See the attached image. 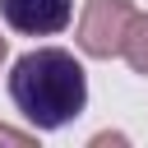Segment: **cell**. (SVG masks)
I'll use <instances>...</instances> for the list:
<instances>
[{"label":"cell","instance_id":"obj_4","mask_svg":"<svg viewBox=\"0 0 148 148\" xmlns=\"http://www.w3.org/2000/svg\"><path fill=\"white\" fill-rule=\"evenodd\" d=\"M120 56H125V65H130L134 74L148 79V14L134 9L130 28H125V42H120Z\"/></svg>","mask_w":148,"mask_h":148},{"label":"cell","instance_id":"obj_2","mask_svg":"<svg viewBox=\"0 0 148 148\" xmlns=\"http://www.w3.org/2000/svg\"><path fill=\"white\" fill-rule=\"evenodd\" d=\"M130 18H134V5L130 0H88L83 14H79V51L92 56V60L120 56V42H125Z\"/></svg>","mask_w":148,"mask_h":148},{"label":"cell","instance_id":"obj_6","mask_svg":"<svg viewBox=\"0 0 148 148\" xmlns=\"http://www.w3.org/2000/svg\"><path fill=\"white\" fill-rule=\"evenodd\" d=\"M5 56H9V42H5V37H0V65H5Z\"/></svg>","mask_w":148,"mask_h":148},{"label":"cell","instance_id":"obj_1","mask_svg":"<svg viewBox=\"0 0 148 148\" xmlns=\"http://www.w3.org/2000/svg\"><path fill=\"white\" fill-rule=\"evenodd\" d=\"M9 102L32 130H65L88 106V74L65 46L23 51L9 69Z\"/></svg>","mask_w":148,"mask_h":148},{"label":"cell","instance_id":"obj_5","mask_svg":"<svg viewBox=\"0 0 148 148\" xmlns=\"http://www.w3.org/2000/svg\"><path fill=\"white\" fill-rule=\"evenodd\" d=\"M0 143H14V148H32V143H37V130H14V125H0Z\"/></svg>","mask_w":148,"mask_h":148},{"label":"cell","instance_id":"obj_3","mask_svg":"<svg viewBox=\"0 0 148 148\" xmlns=\"http://www.w3.org/2000/svg\"><path fill=\"white\" fill-rule=\"evenodd\" d=\"M0 18L18 37H56L74 18V0H0Z\"/></svg>","mask_w":148,"mask_h":148}]
</instances>
